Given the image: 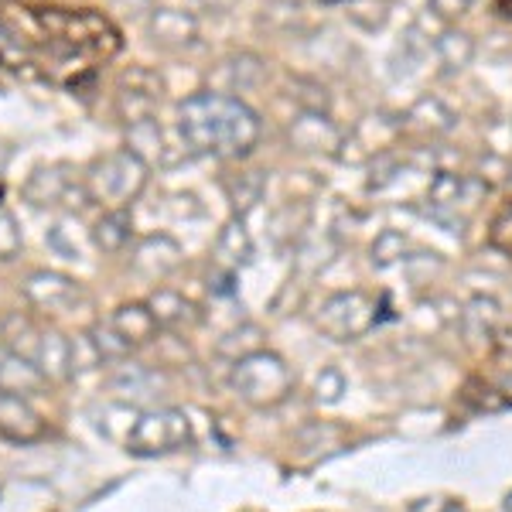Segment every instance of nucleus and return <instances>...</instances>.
Masks as SVG:
<instances>
[{
    "label": "nucleus",
    "mask_w": 512,
    "mask_h": 512,
    "mask_svg": "<svg viewBox=\"0 0 512 512\" xmlns=\"http://www.w3.org/2000/svg\"><path fill=\"white\" fill-rule=\"evenodd\" d=\"M178 134L202 158H243L260 140V117L236 96L195 93L178 106Z\"/></svg>",
    "instance_id": "nucleus-1"
},
{
    "label": "nucleus",
    "mask_w": 512,
    "mask_h": 512,
    "mask_svg": "<svg viewBox=\"0 0 512 512\" xmlns=\"http://www.w3.org/2000/svg\"><path fill=\"white\" fill-rule=\"evenodd\" d=\"M147 175L151 168L130 147H120L89 164L82 185L89 192V202H99L103 209H130L147 188Z\"/></svg>",
    "instance_id": "nucleus-2"
},
{
    "label": "nucleus",
    "mask_w": 512,
    "mask_h": 512,
    "mask_svg": "<svg viewBox=\"0 0 512 512\" xmlns=\"http://www.w3.org/2000/svg\"><path fill=\"white\" fill-rule=\"evenodd\" d=\"M229 383H233L239 400L250 403L253 410H274L294 393L291 366H287V362L270 349L250 352L239 362H233Z\"/></svg>",
    "instance_id": "nucleus-3"
},
{
    "label": "nucleus",
    "mask_w": 512,
    "mask_h": 512,
    "mask_svg": "<svg viewBox=\"0 0 512 512\" xmlns=\"http://www.w3.org/2000/svg\"><path fill=\"white\" fill-rule=\"evenodd\" d=\"M376 301L366 291H338L318 304L315 325L318 332L332 342H359L376 328Z\"/></svg>",
    "instance_id": "nucleus-4"
},
{
    "label": "nucleus",
    "mask_w": 512,
    "mask_h": 512,
    "mask_svg": "<svg viewBox=\"0 0 512 512\" xmlns=\"http://www.w3.org/2000/svg\"><path fill=\"white\" fill-rule=\"evenodd\" d=\"M192 444V424L175 407L144 410L134 427L127 431V451L137 458H158V454H175Z\"/></svg>",
    "instance_id": "nucleus-5"
},
{
    "label": "nucleus",
    "mask_w": 512,
    "mask_h": 512,
    "mask_svg": "<svg viewBox=\"0 0 512 512\" xmlns=\"http://www.w3.org/2000/svg\"><path fill=\"white\" fill-rule=\"evenodd\" d=\"M24 297L45 315H69L79 301H86V291L79 280L59 274V270H35L24 280Z\"/></svg>",
    "instance_id": "nucleus-6"
},
{
    "label": "nucleus",
    "mask_w": 512,
    "mask_h": 512,
    "mask_svg": "<svg viewBox=\"0 0 512 512\" xmlns=\"http://www.w3.org/2000/svg\"><path fill=\"white\" fill-rule=\"evenodd\" d=\"M287 140L291 147L304 154H338L345 144V134L338 130V123L328 113L318 110H301L297 120L287 127Z\"/></svg>",
    "instance_id": "nucleus-7"
},
{
    "label": "nucleus",
    "mask_w": 512,
    "mask_h": 512,
    "mask_svg": "<svg viewBox=\"0 0 512 512\" xmlns=\"http://www.w3.org/2000/svg\"><path fill=\"white\" fill-rule=\"evenodd\" d=\"M161 103V79L151 69H130L120 76V117L123 123H137L154 117Z\"/></svg>",
    "instance_id": "nucleus-8"
},
{
    "label": "nucleus",
    "mask_w": 512,
    "mask_h": 512,
    "mask_svg": "<svg viewBox=\"0 0 512 512\" xmlns=\"http://www.w3.org/2000/svg\"><path fill=\"white\" fill-rule=\"evenodd\" d=\"M0 437L11 444H35L45 437V420L28 396L0 393Z\"/></svg>",
    "instance_id": "nucleus-9"
},
{
    "label": "nucleus",
    "mask_w": 512,
    "mask_h": 512,
    "mask_svg": "<svg viewBox=\"0 0 512 512\" xmlns=\"http://www.w3.org/2000/svg\"><path fill=\"white\" fill-rule=\"evenodd\" d=\"M130 267H134V274H140L144 280H161V277L175 274V270L181 267V246L168 233L144 236L134 246Z\"/></svg>",
    "instance_id": "nucleus-10"
},
{
    "label": "nucleus",
    "mask_w": 512,
    "mask_h": 512,
    "mask_svg": "<svg viewBox=\"0 0 512 512\" xmlns=\"http://www.w3.org/2000/svg\"><path fill=\"white\" fill-rule=\"evenodd\" d=\"M48 390V379L45 373L38 369L35 359H28V355L7 349L4 342H0V393H11V396H38Z\"/></svg>",
    "instance_id": "nucleus-11"
},
{
    "label": "nucleus",
    "mask_w": 512,
    "mask_h": 512,
    "mask_svg": "<svg viewBox=\"0 0 512 512\" xmlns=\"http://www.w3.org/2000/svg\"><path fill=\"white\" fill-rule=\"evenodd\" d=\"M72 188L76 185V178H72L69 164H48V168H38L35 175L28 178V185H24V198H28L31 205H38V209H55V205H72Z\"/></svg>",
    "instance_id": "nucleus-12"
},
{
    "label": "nucleus",
    "mask_w": 512,
    "mask_h": 512,
    "mask_svg": "<svg viewBox=\"0 0 512 512\" xmlns=\"http://www.w3.org/2000/svg\"><path fill=\"white\" fill-rule=\"evenodd\" d=\"M506 328V318H502V304L495 297H472L461 311V335H465L468 345H485L492 349L495 335Z\"/></svg>",
    "instance_id": "nucleus-13"
},
{
    "label": "nucleus",
    "mask_w": 512,
    "mask_h": 512,
    "mask_svg": "<svg viewBox=\"0 0 512 512\" xmlns=\"http://www.w3.org/2000/svg\"><path fill=\"white\" fill-rule=\"evenodd\" d=\"M110 325L117 328V335L130 349H140V345H151L158 338L161 325L154 318V311L147 308V301H130V304H120L117 311L110 315Z\"/></svg>",
    "instance_id": "nucleus-14"
},
{
    "label": "nucleus",
    "mask_w": 512,
    "mask_h": 512,
    "mask_svg": "<svg viewBox=\"0 0 512 512\" xmlns=\"http://www.w3.org/2000/svg\"><path fill=\"white\" fill-rule=\"evenodd\" d=\"M35 362L48 383H65V379H72L76 376L72 373V338L62 335L59 328H41Z\"/></svg>",
    "instance_id": "nucleus-15"
},
{
    "label": "nucleus",
    "mask_w": 512,
    "mask_h": 512,
    "mask_svg": "<svg viewBox=\"0 0 512 512\" xmlns=\"http://www.w3.org/2000/svg\"><path fill=\"white\" fill-rule=\"evenodd\" d=\"M147 308L154 311L158 325L168 328V332H188V328H195L198 321H202L198 304L188 301V297L178 291H154L147 297Z\"/></svg>",
    "instance_id": "nucleus-16"
},
{
    "label": "nucleus",
    "mask_w": 512,
    "mask_h": 512,
    "mask_svg": "<svg viewBox=\"0 0 512 512\" xmlns=\"http://www.w3.org/2000/svg\"><path fill=\"white\" fill-rule=\"evenodd\" d=\"M151 38L164 48H188L198 41V21L175 7H158L151 14Z\"/></svg>",
    "instance_id": "nucleus-17"
},
{
    "label": "nucleus",
    "mask_w": 512,
    "mask_h": 512,
    "mask_svg": "<svg viewBox=\"0 0 512 512\" xmlns=\"http://www.w3.org/2000/svg\"><path fill=\"white\" fill-rule=\"evenodd\" d=\"M250 260H253V236H250V229L243 226V219L236 216L222 226V233L216 239V263L222 270H229V274H236V270H243Z\"/></svg>",
    "instance_id": "nucleus-18"
},
{
    "label": "nucleus",
    "mask_w": 512,
    "mask_h": 512,
    "mask_svg": "<svg viewBox=\"0 0 512 512\" xmlns=\"http://www.w3.org/2000/svg\"><path fill=\"white\" fill-rule=\"evenodd\" d=\"M454 113H451V106L444 103V99H437V96H420L414 106L407 110V117H403L400 127H407V130H417V134H424V137H437V134H448V130L454 127Z\"/></svg>",
    "instance_id": "nucleus-19"
},
{
    "label": "nucleus",
    "mask_w": 512,
    "mask_h": 512,
    "mask_svg": "<svg viewBox=\"0 0 512 512\" xmlns=\"http://www.w3.org/2000/svg\"><path fill=\"white\" fill-rule=\"evenodd\" d=\"M130 236H134V219L130 209H103V216L93 226V246L99 253H120L127 250Z\"/></svg>",
    "instance_id": "nucleus-20"
},
{
    "label": "nucleus",
    "mask_w": 512,
    "mask_h": 512,
    "mask_svg": "<svg viewBox=\"0 0 512 512\" xmlns=\"http://www.w3.org/2000/svg\"><path fill=\"white\" fill-rule=\"evenodd\" d=\"M127 147L147 164V168H151V164H168V158H164L168 147H164V134L154 117L127 123Z\"/></svg>",
    "instance_id": "nucleus-21"
},
{
    "label": "nucleus",
    "mask_w": 512,
    "mask_h": 512,
    "mask_svg": "<svg viewBox=\"0 0 512 512\" xmlns=\"http://www.w3.org/2000/svg\"><path fill=\"white\" fill-rule=\"evenodd\" d=\"M434 52L444 65V72H461V69H468L475 59V41L468 31L441 28V35L434 38Z\"/></svg>",
    "instance_id": "nucleus-22"
},
{
    "label": "nucleus",
    "mask_w": 512,
    "mask_h": 512,
    "mask_svg": "<svg viewBox=\"0 0 512 512\" xmlns=\"http://www.w3.org/2000/svg\"><path fill=\"white\" fill-rule=\"evenodd\" d=\"M38 338H41V328H38L28 315H21V311L7 315V318H4V325H0V342H4L7 349L28 355V359H35Z\"/></svg>",
    "instance_id": "nucleus-23"
},
{
    "label": "nucleus",
    "mask_w": 512,
    "mask_h": 512,
    "mask_svg": "<svg viewBox=\"0 0 512 512\" xmlns=\"http://www.w3.org/2000/svg\"><path fill=\"white\" fill-rule=\"evenodd\" d=\"M260 338L263 332L256 325H236L233 332H226L219 338V345H216V352L222 355V359H229V362H239L243 355H250V352H260L263 345H260Z\"/></svg>",
    "instance_id": "nucleus-24"
},
{
    "label": "nucleus",
    "mask_w": 512,
    "mask_h": 512,
    "mask_svg": "<svg viewBox=\"0 0 512 512\" xmlns=\"http://www.w3.org/2000/svg\"><path fill=\"white\" fill-rule=\"evenodd\" d=\"M263 188H267V181H263L260 171H246V175H239L236 181H229L226 192H229V202H233V212H236L239 219H243L246 212H250L253 205L260 202Z\"/></svg>",
    "instance_id": "nucleus-25"
},
{
    "label": "nucleus",
    "mask_w": 512,
    "mask_h": 512,
    "mask_svg": "<svg viewBox=\"0 0 512 512\" xmlns=\"http://www.w3.org/2000/svg\"><path fill=\"white\" fill-rule=\"evenodd\" d=\"M345 18L362 31H379L390 18V0H345Z\"/></svg>",
    "instance_id": "nucleus-26"
},
{
    "label": "nucleus",
    "mask_w": 512,
    "mask_h": 512,
    "mask_svg": "<svg viewBox=\"0 0 512 512\" xmlns=\"http://www.w3.org/2000/svg\"><path fill=\"white\" fill-rule=\"evenodd\" d=\"M89 338H93V345L99 349V355H103V366H120V362H127L130 352H134L117 335V328H113L110 321H106V325H93V328H89Z\"/></svg>",
    "instance_id": "nucleus-27"
},
{
    "label": "nucleus",
    "mask_w": 512,
    "mask_h": 512,
    "mask_svg": "<svg viewBox=\"0 0 512 512\" xmlns=\"http://www.w3.org/2000/svg\"><path fill=\"white\" fill-rule=\"evenodd\" d=\"M410 253V239L403 233H396V229H386V233L376 236L373 243V267L386 270V267H396V263H403Z\"/></svg>",
    "instance_id": "nucleus-28"
},
{
    "label": "nucleus",
    "mask_w": 512,
    "mask_h": 512,
    "mask_svg": "<svg viewBox=\"0 0 512 512\" xmlns=\"http://www.w3.org/2000/svg\"><path fill=\"white\" fill-rule=\"evenodd\" d=\"M315 403L318 407H335L338 400L345 396V376H342V369H335V366H325L321 373L315 376Z\"/></svg>",
    "instance_id": "nucleus-29"
},
{
    "label": "nucleus",
    "mask_w": 512,
    "mask_h": 512,
    "mask_svg": "<svg viewBox=\"0 0 512 512\" xmlns=\"http://www.w3.org/2000/svg\"><path fill=\"white\" fill-rule=\"evenodd\" d=\"M21 253V229H18V219L0 205V263L14 260Z\"/></svg>",
    "instance_id": "nucleus-30"
},
{
    "label": "nucleus",
    "mask_w": 512,
    "mask_h": 512,
    "mask_svg": "<svg viewBox=\"0 0 512 512\" xmlns=\"http://www.w3.org/2000/svg\"><path fill=\"white\" fill-rule=\"evenodd\" d=\"M99 366H103V355H99L89 332L72 338V373H89V369H99Z\"/></svg>",
    "instance_id": "nucleus-31"
},
{
    "label": "nucleus",
    "mask_w": 512,
    "mask_h": 512,
    "mask_svg": "<svg viewBox=\"0 0 512 512\" xmlns=\"http://www.w3.org/2000/svg\"><path fill=\"white\" fill-rule=\"evenodd\" d=\"M72 222H76V219H59L52 229H48V246H52V250L59 253V256H65V260H79V256H82L76 239H69Z\"/></svg>",
    "instance_id": "nucleus-32"
},
{
    "label": "nucleus",
    "mask_w": 512,
    "mask_h": 512,
    "mask_svg": "<svg viewBox=\"0 0 512 512\" xmlns=\"http://www.w3.org/2000/svg\"><path fill=\"white\" fill-rule=\"evenodd\" d=\"M18 62H24V45L18 41L11 28H4L0 24V65H7V69H14Z\"/></svg>",
    "instance_id": "nucleus-33"
},
{
    "label": "nucleus",
    "mask_w": 512,
    "mask_h": 512,
    "mask_svg": "<svg viewBox=\"0 0 512 512\" xmlns=\"http://www.w3.org/2000/svg\"><path fill=\"white\" fill-rule=\"evenodd\" d=\"M492 246H499L502 253L512 256V209L502 212V216L495 219V226H492Z\"/></svg>",
    "instance_id": "nucleus-34"
},
{
    "label": "nucleus",
    "mask_w": 512,
    "mask_h": 512,
    "mask_svg": "<svg viewBox=\"0 0 512 512\" xmlns=\"http://www.w3.org/2000/svg\"><path fill=\"white\" fill-rule=\"evenodd\" d=\"M454 502L448 499V495H420V499H414L407 506V512H451Z\"/></svg>",
    "instance_id": "nucleus-35"
},
{
    "label": "nucleus",
    "mask_w": 512,
    "mask_h": 512,
    "mask_svg": "<svg viewBox=\"0 0 512 512\" xmlns=\"http://www.w3.org/2000/svg\"><path fill=\"white\" fill-rule=\"evenodd\" d=\"M468 4H472V0H431V11L441 21H454L468 11Z\"/></svg>",
    "instance_id": "nucleus-36"
},
{
    "label": "nucleus",
    "mask_w": 512,
    "mask_h": 512,
    "mask_svg": "<svg viewBox=\"0 0 512 512\" xmlns=\"http://www.w3.org/2000/svg\"><path fill=\"white\" fill-rule=\"evenodd\" d=\"M198 4L209 7V11H216V14H226V11H233L239 0H198Z\"/></svg>",
    "instance_id": "nucleus-37"
},
{
    "label": "nucleus",
    "mask_w": 512,
    "mask_h": 512,
    "mask_svg": "<svg viewBox=\"0 0 512 512\" xmlns=\"http://www.w3.org/2000/svg\"><path fill=\"white\" fill-rule=\"evenodd\" d=\"M506 509H509V512H512V499H509V506H506Z\"/></svg>",
    "instance_id": "nucleus-38"
}]
</instances>
